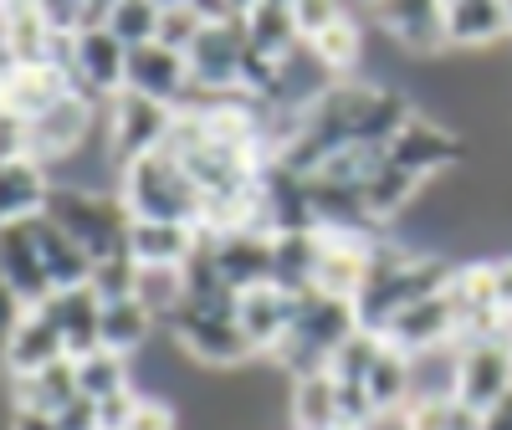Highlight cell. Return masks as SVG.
I'll return each mask as SVG.
<instances>
[{"label":"cell","instance_id":"obj_1","mask_svg":"<svg viewBox=\"0 0 512 430\" xmlns=\"http://www.w3.org/2000/svg\"><path fill=\"white\" fill-rule=\"evenodd\" d=\"M118 200L128 205L134 221H159V226H195L205 231V195L190 180V169L175 154H149L128 164L118 175Z\"/></svg>","mask_w":512,"mask_h":430},{"label":"cell","instance_id":"obj_2","mask_svg":"<svg viewBox=\"0 0 512 430\" xmlns=\"http://www.w3.org/2000/svg\"><path fill=\"white\" fill-rule=\"evenodd\" d=\"M359 333V308L344 303V297H328V292H303L297 297V313H292V333L282 338V349L272 354V364L287 379H303V374H328L333 354Z\"/></svg>","mask_w":512,"mask_h":430},{"label":"cell","instance_id":"obj_3","mask_svg":"<svg viewBox=\"0 0 512 430\" xmlns=\"http://www.w3.org/2000/svg\"><path fill=\"white\" fill-rule=\"evenodd\" d=\"M47 221L67 231L88 262H108V256H128V231L134 215L118 200V190H93V185H52L47 200Z\"/></svg>","mask_w":512,"mask_h":430},{"label":"cell","instance_id":"obj_4","mask_svg":"<svg viewBox=\"0 0 512 430\" xmlns=\"http://www.w3.org/2000/svg\"><path fill=\"white\" fill-rule=\"evenodd\" d=\"M164 338L205 374H241L251 359H262L251 349V338L241 333L236 313H210V308H195V303H185L164 323Z\"/></svg>","mask_w":512,"mask_h":430},{"label":"cell","instance_id":"obj_5","mask_svg":"<svg viewBox=\"0 0 512 430\" xmlns=\"http://www.w3.org/2000/svg\"><path fill=\"white\" fill-rule=\"evenodd\" d=\"M175 108H164V103H154V98H144V93H118V98H108V159H113V169L123 175L128 164H139V159H149V154H159L164 144H169V134H175Z\"/></svg>","mask_w":512,"mask_h":430},{"label":"cell","instance_id":"obj_6","mask_svg":"<svg viewBox=\"0 0 512 430\" xmlns=\"http://www.w3.org/2000/svg\"><path fill=\"white\" fill-rule=\"evenodd\" d=\"M512 390V333H482L461 338V364H456V400L472 405L477 415H492Z\"/></svg>","mask_w":512,"mask_h":430},{"label":"cell","instance_id":"obj_7","mask_svg":"<svg viewBox=\"0 0 512 430\" xmlns=\"http://www.w3.org/2000/svg\"><path fill=\"white\" fill-rule=\"evenodd\" d=\"M384 159H390L395 169H405V175H415V180L431 185L436 175H446V169H456V164L466 159V139L456 134L451 123H441V118H431V113L415 108V118L390 139Z\"/></svg>","mask_w":512,"mask_h":430},{"label":"cell","instance_id":"obj_8","mask_svg":"<svg viewBox=\"0 0 512 430\" xmlns=\"http://www.w3.org/2000/svg\"><path fill=\"white\" fill-rule=\"evenodd\" d=\"M195 93H236L246 62V16L241 21H205L195 47L185 52Z\"/></svg>","mask_w":512,"mask_h":430},{"label":"cell","instance_id":"obj_9","mask_svg":"<svg viewBox=\"0 0 512 430\" xmlns=\"http://www.w3.org/2000/svg\"><path fill=\"white\" fill-rule=\"evenodd\" d=\"M123 72H128V47L103 26V31H82L67 47V77L77 93H88L93 103H108L123 93Z\"/></svg>","mask_w":512,"mask_h":430},{"label":"cell","instance_id":"obj_10","mask_svg":"<svg viewBox=\"0 0 512 430\" xmlns=\"http://www.w3.org/2000/svg\"><path fill=\"white\" fill-rule=\"evenodd\" d=\"M200 246L210 256V267H216V277L236 297L272 282V236L267 231H205Z\"/></svg>","mask_w":512,"mask_h":430},{"label":"cell","instance_id":"obj_11","mask_svg":"<svg viewBox=\"0 0 512 430\" xmlns=\"http://www.w3.org/2000/svg\"><path fill=\"white\" fill-rule=\"evenodd\" d=\"M379 338L390 343V349H400L405 359H420L431 349H446V343H461V313H456L451 287L436 292V297H425V303H415V308H405Z\"/></svg>","mask_w":512,"mask_h":430},{"label":"cell","instance_id":"obj_12","mask_svg":"<svg viewBox=\"0 0 512 430\" xmlns=\"http://www.w3.org/2000/svg\"><path fill=\"white\" fill-rule=\"evenodd\" d=\"M384 41H395L410 57L446 52V6L441 0H400V6H374L364 16Z\"/></svg>","mask_w":512,"mask_h":430},{"label":"cell","instance_id":"obj_13","mask_svg":"<svg viewBox=\"0 0 512 430\" xmlns=\"http://www.w3.org/2000/svg\"><path fill=\"white\" fill-rule=\"evenodd\" d=\"M93 118H98V103L88 93L72 88L67 98H57L41 118H31V159L57 164V159L77 154L82 144L93 139Z\"/></svg>","mask_w":512,"mask_h":430},{"label":"cell","instance_id":"obj_14","mask_svg":"<svg viewBox=\"0 0 512 430\" xmlns=\"http://www.w3.org/2000/svg\"><path fill=\"white\" fill-rule=\"evenodd\" d=\"M123 88L128 93H144L164 108H185V98L195 93V82H190V62L185 52H169L159 47V41H149V47H134L128 52V72H123Z\"/></svg>","mask_w":512,"mask_h":430},{"label":"cell","instance_id":"obj_15","mask_svg":"<svg viewBox=\"0 0 512 430\" xmlns=\"http://www.w3.org/2000/svg\"><path fill=\"white\" fill-rule=\"evenodd\" d=\"M292 313H297V297L272 287V282L236 297V323H241V333L251 338V349L262 359H272L282 349V338L292 333Z\"/></svg>","mask_w":512,"mask_h":430},{"label":"cell","instance_id":"obj_16","mask_svg":"<svg viewBox=\"0 0 512 430\" xmlns=\"http://www.w3.org/2000/svg\"><path fill=\"white\" fill-rule=\"evenodd\" d=\"M0 282H6L26 308H41V303L52 297V277H47V267H41L31 221L0 226Z\"/></svg>","mask_w":512,"mask_h":430},{"label":"cell","instance_id":"obj_17","mask_svg":"<svg viewBox=\"0 0 512 430\" xmlns=\"http://www.w3.org/2000/svg\"><path fill=\"white\" fill-rule=\"evenodd\" d=\"M47 318L57 323L62 343H67V359H88L103 349V297L93 287H72V292H52Z\"/></svg>","mask_w":512,"mask_h":430},{"label":"cell","instance_id":"obj_18","mask_svg":"<svg viewBox=\"0 0 512 430\" xmlns=\"http://www.w3.org/2000/svg\"><path fill=\"white\" fill-rule=\"evenodd\" d=\"M446 6V47L451 52H487L512 36L507 0H441Z\"/></svg>","mask_w":512,"mask_h":430},{"label":"cell","instance_id":"obj_19","mask_svg":"<svg viewBox=\"0 0 512 430\" xmlns=\"http://www.w3.org/2000/svg\"><path fill=\"white\" fill-rule=\"evenodd\" d=\"M67 93H72L67 67H6L0 62V103H6L11 113H21L26 123L41 118Z\"/></svg>","mask_w":512,"mask_h":430},{"label":"cell","instance_id":"obj_20","mask_svg":"<svg viewBox=\"0 0 512 430\" xmlns=\"http://www.w3.org/2000/svg\"><path fill=\"white\" fill-rule=\"evenodd\" d=\"M52 200V169L41 159H11L0 164V226L36 221Z\"/></svg>","mask_w":512,"mask_h":430},{"label":"cell","instance_id":"obj_21","mask_svg":"<svg viewBox=\"0 0 512 430\" xmlns=\"http://www.w3.org/2000/svg\"><path fill=\"white\" fill-rule=\"evenodd\" d=\"M67 359V343L57 333V323L47 318V308H26V318L16 323L11 333V354H6V374L11 379H26V374H41Z\"/></svg>","mask_w":512,"mask_h":430},{"label":"cell","instance_id":"obj_22","mask_svg":"<svg viewBox=\"0 0 512 430\" xmlns=\"http://www.w3.org/2000/svg\"><path fill=\"white\" fill-rule=\"evenodd\" d=\"M287 430H344V410H338V379H333V374L287 379Z\"/></svg>","mask_w":512,"mask_h":430},{"label":"cell","instance_id":"obj_23","mask_svg":"<svg viewBox=\"0 0 512 430\" xmlns=\"http://www.w3.org/2000/svg\"><path fill=\"white\" fill-rule=\"evenodd\" d=\"M318 262H323V231H287V236H272V287H282V292H292V297L313 292Z\"/></svg>","mask_w":512,"mask_h":430},{"label":"cell","instance_id":"obj_24","mask_svg":"<svg viewBox=\"0 0 512 430\" xmlns=\"http://www.w3.org/2000/svg\"><path fill=\"white\" fill-rule=\"evenodd\" d=\"M200 236L195 226H159V221H134L128 231V256L139 267H185L190 256L200 251Z\"/></svg>","mask_w":512,"mask_h":430},{"label":"cell","instance_id":"obj_25","mask_svg":"<svg viewBox=\"0 0 512 430\" xmlns=\"http://www.w3.org/2000/svg\"><path fill=\"white\" fill-rule=\"evenodd\" d=\"M31 231H36L41 267H47V277H52V292H72V287H88L93 282V262L82 256V246L67 231H57L47 215H36Z\"/></svg>","mask_w":512,"mask_h":430},{"label":"cell","instance_id":"obj_26","mask_svg":"<svg viewBox=\"0 0 512 430\" xmlns=\"http://www.w3.org/2000/svg\"><path fill=\"white\" fill-rule=\"evenodd\" d=\"M246 47L267 62H287L297 47H303V36H297V11L282 6V0H267V6H251L246 11Z\"/></svg>","mask_w":512,"mask_h":430},{"label":"cell","instance_id":"obj_27","mask_svg":"<svg viewBox=\"0 0 512 430\" xmlns=\"http://www.w3.org/2000/svg\"><path fill=\"white\" fill-rule=\"evenodd\" d=\"M154 338H159V318L139 303V297L103 303V349H113L123 359H139Z\"/></svg>","mask_w":512,"mask_h":430},{"label":"cell","instance_id":"obj_28","mask_svg":"<svg viewBox=\"0 0 512 430\" xmlns=\"http://www.w3.org/2000/svg\"><path fill=\"white\" fill-rule=\"evenodd\" d=\"M77 400V364L62 359L41 374L11 379V410H41V415H57L62 405Z\"/></svg>","mask_w":512,"mask_h":430},{"label":"cell","instance_id":"obj_29","mask_svg":"<svg viewBox=\"0 0 512 430\" xmlns=\"http://www.w3.org/2000/svg\"><path fill=\"white\" fill-rule=\"evenodd\" d=\"M364 395H369V405H374L379 420L384 415H405V405H410V359L384 343L374 369L364 374Z\"/></svg>","mask_w":512,"mask_h":430},{"label":"cell","instance_id":"obj_30","mask_svg":"<svg viewBox=\"0 0 512 430\" xmlns=\"http://www.w3.org/2000/svg\"><path fill=\"white\" fill-rule=\"evenodd\" d=\"M77 364V395H88V400H113V395H128L134 390V359H123L113 349H98L88 359H72Z\"/></svg>","mask_w":512,"mask_h":430},{"label":"cell","instance_id":"obj_31","mask_svg":"<svg viewBox=\"0 0 512 430\" xmlns=\"http://www.w3.org/2000/svg\"><path fill=\"white\" fill-rule=\"evenodd\" d=\"M185 292H190V282H185V267H139V282H134V297L159 318V328L175 318L180 308H185Z\"/></svg>","mask_w":512,"mask_h":430},{"label":"cell","instance_id":"obj_32","mask_svg":"<svg viewBox=\"0 0 512 430\" xmlns=\"http://www.w3.org/2000/svg\"><path fill=\"white\" fill-rule=\"evenodd\" d=\"M400 430H487V415L461 405L456 395L446 400H410L400 415Z\"/></svg>","mask_w":512,"mask_h":430},{"label":"cell","instance_id":"obj_33","mask_svg":"<svg viewBox=\"0 0 512 430\" xmlns=\"http://www.w3.org/2000/svg\"><path fill=\"white\" fill-rule=\"evenodd\" d=\"M159 11H164V0H113L108 31L123 41L128 52L149 47V41H159Z\"/></svg>","mask_w":512,"mask_h":430},{"label":"cell","instance_id":"obj_34","mask_svg":"<svg viewBox=\"0 0 512 430\" xmlns=\"http://www.w3.org/2000/svg\"><path fill=\"white\" fill-rule=\"evenodd\" d=\"M379 349H384V338L379 333H369V328H359L344 349L333 354V364H328V374L338 379V384H364V374L374 369V359H379Z\"/></svg>","mask_w":512,"mask_h":430},{"label":"cell","instance_id":"obj_35","mask_svg":"<svg viewBox=\"0 0 512 430\" xmlns=\"http://www.w3.org/2000/svg\"><path fill=\"white\" fill-rule=\"evenodd\" d=\"M200 31H205V16L195 0H180V6L159 11V47H169V52H190Z\"/></svg>","mask_w":512,"mask_h":430},{"label":"cell","instance_id":"obj_36","mask_svg":"<svg viewBox=\"0 0 512 430\" xmlns=\"http://www.w3.org/2000/svg\"><path fill=\"white\" fill-rule=\"evenodd\" d=\"M134 282H139V262L134 256H108V262H93V292L103 303H118V297H134Z\"/></svg>","mask_w":512,"mask_h":430},{"label":"cell","instance_id":"obj_37","mask_svg":"<svg viewBox=\"0 0 512 430\" xmlns=\"http://www.w3.org/2000/svg\"><path fill=\"white\" fill-rule=\"evenodd\" d=\"M11 159H31V123L0 103V164Z\"/></svg>","mask_w":512,"mask_h":430},{"label":"cell","instance_id":"obj_38","mask_svg":"<svg viewBox=\"0 0 512 430\" xmlns=\"http://www.w3.org/2000/svg\"><path fill=\"white\" fill-rule=\"evenodd\" d=\"M297 11V36L313 41L318 31H328L338 16H344V6H328V0H303V6H292Z\"/></svg>","mask_w":512,"mask_h":430},{"label":"cell","instance_id":"obj_39","mask_svg":"<svg viewBox=\"0 0 512 430\" xmlns=\"http://www.w3.org/2000/svg\"><path fill=\"white\" fill-rule=\"evenodd\" d=\"M26 318V303L21 297L0 282V374H6V354H11V333H16V323Z\"/></svg>","mask_w":512,"mask_h":430},{"label":"cell","instance_id":"obj_40","mask_svg":"<svg viewBox=\"0 0 512 430\" xmlns=\"http://www.w3.org/2000/svg\"><path fill=\"white\" fill-rule=\"evenodd\" d=\"M57 425H62V430H103V425H98V400L77 395L72 405L57 410Z\"/></svg>","mask_w":512,"mask_h":430},{"label":"cell","instance_id":"obj_41","mask_svg":"<svg viewBox=\"0 0 512 430\" xmlns=\"http://www.w3.org/2000/svg\"><path fill=\"white\" fill-rule=\"evenodd\" d=\"M11 430H62L57 415H41V410H11Z\"/></svg>","mask_w":512,"mask_h":430},{"label":"cell","instance_id":"obj_42","mask_svg":"<svg viewBox=\"0 0 512 430\" xmlns=\"http://www.w3.org/2000/svg\"><path fill=\"white\" fill-rule=\"evenodd\" d=\"M487 430H512V390H507V400L487 415Z\"/></svg>","mask_w":512,"mask_h":430},{"label":"cell","instance_id":"obj_43","mask_svg":"<svg viewBox=\"0 0 512 430\" xmlns=\"http://www.w3.org/2000/svg\"><path fill=\"white\" fill-rule=\"evenodd\" d=\"M507 16H512V0H507Z\"/></svg>","mask_w":512,"mask_h":430},{"label":"cell","instance_id":"obj_44","mask_svg":"<svg viewBox=\"0 0 512 430\" xmlns=\"http://www.w3.org/2000/svg\"><path fill=\"white\" fill-rule=\"evenodd\" d=\"M507 333H512V318H507Z\"/></svg>","mask_w":512,"mask_h":430}]
</instances>
